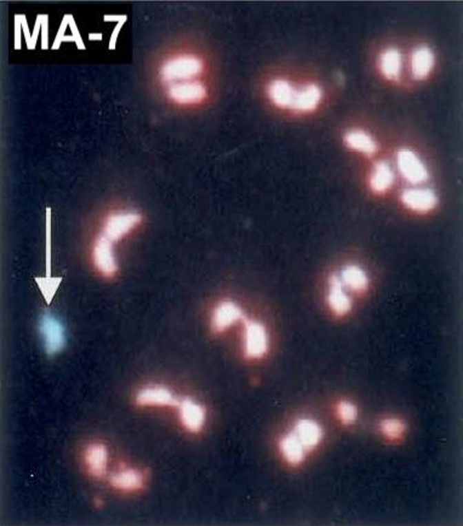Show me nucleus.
<instances>
[{
	"label": "nucleus",
	"instance_id": "1",
	"mask_svg": "<svg viewBox=\"0 0 463 526\" xmlns=\"http://www.w3.org/2000/svg\"><path fill=\"white\" fill-rule=\"evenodd\" d=\"M203 71V62L192 55L174 56L161 62L159 67V76L161 83L167 86L177 83L191 81L192 78L200 74Z\"/></svg>",
	"mask_w": 463,
	"mask_h": 526
},
{
	"label": "nucleus",
	"instance_id": "2",
	"mask_svg": "<svg viewBox=\"0 0 463 526\" xmlns=\"http://www.w3.org/2000/svg\"><path fill=\"white\" fill-rule=\"evenodd\" d=\"M143 221L141 213L135 210H119L108 213L102 227V235H105L112 243H118L125 238L135 228Z\"/></svg>",
	"mask_w": 463,
	"mask_h": 526
},
{
	"label": "nucleus",
	"instance_id": "3",
	"mask_svg": "<svg viewBox=\"0 0 463 526\" xmlns=\"http://www.w3.org/2000/svg\"><path fill=\"white\" fill-rule=\"evenodd\" d=\"M116 244L102 235L101 233L96 237L95 243L92 246V262L99 273L105 278H114L119 272V264L116 260Z\"/></svg>",
	"mask_w": 463,
	"mask_h": 526
},
{
	"label": "nucleus",
	"instance_id": "4",
	"mask_svg": "<svg viewBox=\"0 0 463 526\" xmlns=\"http://www.w3.org/2000/svg\"><path fill=\"white\" fill-rule=\"evenodd\" d=\"M243 324L245 328V341H244V353L247 359H261L268 352L267 331L263 324L256 320L243 318Z\"/></svg>",
	"mask_w": 463,
	"mask_h": 526
},
{
	"label": "nucleus",
	"instance_id": "5",
	"mask_svg": "<svg viewBox=\"0 0 463 526\" xmlns=\"http://www.w3.org/2000/svg\"><path fill=\"white\" fill-rule=\"evenodd\" d=\"M135 403L138 406H170L178 408L181 399H178L172 390L161 385L147 386L138 390L135 395Z\"/></svg>",
	"mask_w": 463,
	"mask_h": 526
},
{
	"label": "nucleus",
	"instance_id": "6",
	"mask_svg": "<svg viewBox=\"0 0 463 526\" xmlns=\"http://www.w3.org/2000/svg\"><path fill=\"white\" fill-rule=\"evenodd\" d=\"M167 94L174 103L194 105L207 97V89L200 81H185L167 86Z\"/></svg>",
	"mask_w": 463,
	"mask_h": 526
},
{
	"label": "nucleus",
	"instance_id": "7",
	"mask_svg": "<svg viewBox=\"0 0 463 526\" xmlns=\"http://www.w3.org/2000/svg\"><path fill=\"white\" fill-rule=\"evenodd\" d=\"M41 333L48 355H57L65 347V329L60 322L54 317L45 315L41 319Z\"/></svg>",
	"mask_w": 463,
	"mask_h": 526
},
{
	"label": "nucleus",
	"instance_id": "8",
	"mask_svg": "<svg viewBox=\"0 0 463 526\" xmlns=\"http://www.w3.org/2000/svg\"><path fill=\"white\" fill-rule=\"evenodd\" d=\"M245 314L243 309L233 301H223L214 309L212 318V330L215 334L225 333L229 329L232 325L237 323L238 320L242 322Z\"/></svg>",
	"mask_w": 463,
	"mask_h": 526
},
{
	"label": "nucleus",
	"instance_id": "9",
	"mask_svg": "<svg viewBox=\"0 0 463 526\" xmlns=\"http://www.w3.org/2000/svg\"><path fill=\"white\" fill-rule=\"evenodd\" d=\"M178 411H180V419H181L182 425L189 430L192 433H198L202 430L205 423V409L202 405L198 404L194 400L189 398L181 399V403L178 405Z\"/></svg>",
	"mask_w": 463,
	"mask_h": 526
},
{
	"label": "nucleus",
	"instance_id": "10",
	"mask_svg": "<svg viewBox=\"0 0 463 526\" xmlns=\"http://www.w3.org/2000/svg\"><path fill=\"white\" fill-rule=\"evenodd\" d=\"M398 167L404 178H408L410 182L421 183L428 178V172L422 162L409 149L399 151Z\"/></svg>",
	"mask_w": 463,
	"mask_h": 526
},
{
	"label": "nucleus",
	"instance_id": "11",
	"mask_svg": "<svg viewBox=\"0 0 463 526\" xmlns=\"http://www.w3.org/2000/svg\"><path fill=\"white\" fill-rule=\"evenodd\" d=\"M108 452L106 446L100 443H94L86 448L85 465L90 476L101 479L106 474Z\"/></svg>",
	"mask_w": 463,
	"mask_h": 526
},
{
	"label": "nucleus",
	"instance_id": "12",
	"mask_svg": "<svg viewBox=\"0 0 463 526\" xmlns=\"http://www.w3.org/2000/svg\"><path fill=\"white\" fill-rule=\"evenodd\" d=\"M110 483L116 490L134 492L143 487L145 474L136 468H125L112 474Z\"/></svg>",
	"mask_w": 463,
	"mask_h": 526
},
{
	"label": "nucleus",
	"instance_id": "13",
	"mask_svg": "<svg viewBox=\"0 0 463 526\" xmlns=\"http://www.w3.org/2000/svg\"><path fill=\"white\" fill-rule=\"evenodd\" d=\"M403 202L415 211L426 213L435 208L438 199L431 189H408L403 193Z\"/></svg>",
	"mask_w": 463,
	"mask_h": 526
},
{
	"label": "nucleus",
	"instance_id": "14",
	"mask_svg": "<svg viewBox=\"0 0 463 526\" xmlns=\"http://www.w3.org/2000/svg\"><path fill=\"white\" fill-rule=\"evenodd\" d=\"M302 444L305 450H312L322 441V432L320 425L312 420H300L292 432Z\"/></svg>",
	"mask_w": 463,
	"mask_h": 526
},
{
	"label": "nucleus",
	"instance_id": "15",
	"mask_svg": "<svg viewBox=\"0 0 463 526\" xmlns=\"http://www.w3.org/2000/svg\"><path fill=\"white\" fill-rule=\"evenodd\" d=\"M327 302L330 308L333 309V313L338 315H344L352 308V302L343 291L342 282L338 275H333L330 278Z\"/></svg>",
	"mask_w": 463,
	"mask_h": 526
},
{
	"label": "nucleus",
	"instance_id": "16",
	"mask_svg": "<svg viewBox=\"0 0 463 526\" xmlns=\"http://www.w3.org/2000/svg\"><path fill=\"white\" fill-rule=\"evenodd\" d=\"M297 92L292 89L290 83L284 79H276L269 85V97L278 107H291L296 98Z\"/></svg>",
	"mask_w": 463,
	"mask_h": 526
},
{
	"label": "nucleus",
	"instance_id": "17",
	"mask_svg": "<svg viewBox=\"0 0 463 526\" xmlns=\"http://www.w3.org/2000/svg\"><path fill=\"white\" fill-rule=\"evenodd\" d=\"M280 451L290 465H300L305 460L306 450L294 433L282 438L280 441Z\"/></svg>",
	"mask_w": 463,
	"mask_h": 526
},
{
	"label": "nucleus",
	"instance_id": "18",
	"mask_svg": "<svg viewBox=\"0 0 463 526\" xmlns=\"http://www.w3.org/2000/svg\"><path fill=\"white\" fill-rule=\"evenodd\" d=\"M434 65L433 52L428 48H418L413 52V76L418 79H423L432 71Z\"/></svg>",
	"mask_w": 463,
	"mask_h": 526
},
{
	"label": "nucleus",
	"instance_id": "19",
	"mask_svg": "<svg viewBox=\"0 0 463 526\" xmlns=\"http://www.w3.org/2000/svg\"><path fill=\"white\" fill-rule=\"evenodd\" d=\"M393 176L392 169L387 162H380L375 165L373 175L370 178V186L376 193H383L392 186Z\"/></svg>",
	"mask_w": 463,
	"mask_h": 526
},
{
	"label": "nucleus",
	"instance_id": "20",
	"mask_svg": "<svg viewBox=\"0 0 463 526\" xmlns=\"http://www.w3.org/2000/svg\"><path fill=\"white\" fill-rule=\"evenodd\" d=\"M343 283L356 293H364L369 286V279L365 272L358 266L349 264L342 271Z\"/></svg>",
	"mask_w": 463,
	"mask_h": 526
},
{
	"label": "nucleus",
	"instance_id": "21",
	"mask_svg": "<svg viewBox=\"0 0 463 526\" xmlns=\"http://www.w3.org/2000/svg\"><path fill=\"white\" fill-rule=\"evenodd\" d=\"M346 143L353 149L365 153L369 156L378 151V145H376V142L373 141V137L368 135L367 132H360V130H353V132H348L346 135Z\"/></svg>",
	"mask_w": 463,
	"mask_h": 526
},
{
	"label": "nucleus",
	"instance_id": "22",
	"mask_svg": "<svg viewBox=\"0 0 463 526\" xmlns=\"http://www.w3.org/2000/svg\"><path fill=\"white\" fill-rule=\"evenodd\" d=\"M322 98V92L317 85H309L303 92H297L292 108L298 111H312Z\"/></svg>",
	"mask_w": 463,
	"mask_h": 526
},
{
	"label": "nucleus",
	"instance_id": "23",
	"mask_svg": "<svg viewBox=\"0 0 463 526\" xmlns=\"http://www.w3.org/2000/svg\"><path fill=\"white\" fill-rule=\"evenodd\" d=\"M381 67L386 78L391 81H398L400 70H402V60H400L398 51L394 49L386 51L382 56Z\"/></svg>",
	"mask_w": 463,
	"mask_h": 526
},
{
	"label": "nucleus",
	"instance_id": "24",
	"mask_svg": "<svg viewBox=\"0 0 463 526\" xmlns=\"http://www.w3.org/2000/svg\"><path fill=\"white\" fill-rule=\"evenodd\" d=\"M381 430L388 439L395 441L402 438L405 432V425L398 419H386L381 422Z\"/></svg>",
	"mask_w": 463,
	"mask_h": 526
},
{
	"label": "nucleus",
	"instance_id": "25",
	"mask_svg": "<svg viewBox=\"0 0 463 526\" xmlns=\"http://www.w3.org/2000/svg\"><path fill=\"white\" fill-rule=\"evenodd\" d=\"M338 414L340 420L342 421L343 423H346V425H351L354 421L357 420L358 412L356 406L352 403L346 401V400H342L338 404Z\"/></svg>",
	"mask_w": 463,
	"mask_h": 526
},
{
	"label": "nucleus",
	"instance_id": "26",
	"mask_svg": "<svg viewBox=\"0 0 463 526\" xmlns=\"http://www.w3.org/2000/svg\"><path fill=\"white\" fill-rule=\"evenodd\" d=\"M68 20V16H65V20H63V22H62V25H61L60 28V33H59V36H56V41L55 44H54V49H56V48H59V45H60L61 41H62V39H65V36H63V34H65V27H67V23L70 22Z\"/></svg>",
	"mask_w": 463,
	"mask_h": 526
},
{
	"label": "nucleus",
	"instance_id": "27",
	"mask_svg": "<svg viewBox=\"0 0 463 526\" xmlns=\"http://www.w3.org/2000/svg\"><path fill=\"white\" fill-rule=\"evenodd\" d=\"M68 19H70V23H71L73 36H74V39H76V43H78V46H79L81 49H83L84 45H83V41H81V34H79V32H78V28H76V23H74V21H73L71 16H68Z\"/></svg>",
	"mask_w": 463,
	"mask_h": 526
},
{
	"label": "nucleus",
	"instance_id": "28",
	"mask_svg": "<svg viewBox=\"0 0 463 526\" xmlns=\"http://www.w3.org/2000/svg\"><path fill=\"white\" fill-rule=\"evenodd\" d=\"M126 17H124L123 20L119 21V23L116 25V28L114 30V32H113V34H112L111 38V45H110V49H113L114 48V43H116V36H118V33H119V30H121V27H123V25L125 23Z\"/></svg>",
	"mask_w": 463,
	"mask_h": 526
},
{
	"label": "nucleus",
	"instance_id": "29",
	"mask_svg": "<svg viewBox=\"0 0 463 526\" xmlns=\"http://www.w3.org/2000/svg\"><path fill=\"white\" fill-rule=\"evenodd\" d=\"M16 48H20L21 21H16Z\"/></svg>",
	"mask_w": 463,
	"mask_h": 526
},
{
	"label": "nucleus",
	"instance_id": "30",
	"mask_svg": "<svg viewBox=\"0 0 463 526\" xmlns=\"http://www.w3.org/2000/svg\"><path fill=\"white\" fill-rule=\"evenodd\" d=\"M41 30H43V48L45 49L46 48V31H48V27H46V21H43V27H41Z\"/></svg>",
	"mask_w": 463,
	"mask_h": 526
},
{
	"label": "nucleus",
	"instance_id": "31",
	"mask_svg": "<svg viewBox=\"0 0 463 526\" xmlns=\"http://www.w3.org/2000/svg\"><path fill=\"white\" fill-rule=\"evenodd\" d=\"M94 38H97V39H101L102 36L101 34H90V39H94Z\"/></svg>",
	"mask_w": 463,
	"mask_h": 526
}]
</instances>
